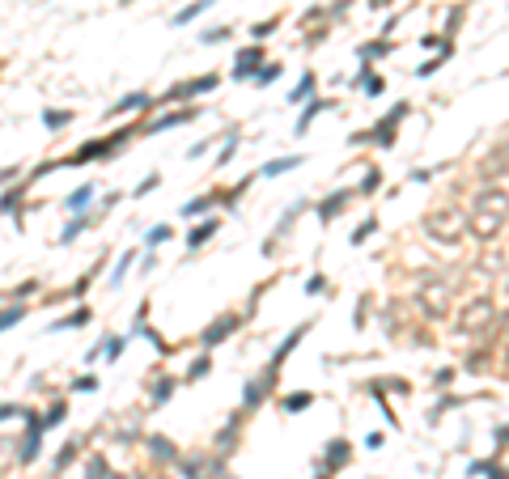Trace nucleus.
<instances>
[{
	"instance_id": "obj_1",
	"label": "nucleus",
	"mask_w": 509,
	"mask_h": 479,
	"mask_svg": "<svg viewBox=\"0 0 509 479\" xmlns=\"http://www.w3.org/2000/svg\"><path fill=\"white\" fill-rule=\"evenodd\" d=\"M263 68V47L251 43V47H242V52L234 56V68H229V77L234 81H255V72Z\"/></svg>"
},
{
	"instance_id": "obj_2",
	"label": "nucleus",
	"mask_w": 509,
	"mask_h": 479,
	"mask_svg": "<svg viewBox=\"0 0 509 479\" xmlns=\"http://www.w3.org/2000/svg\"><path fill=\"white\" fill-rule=\"evenodd\" d=\"M403 115H407V102H399L395 115H386L378 128H374L370 136H361V140H374V144H382V148H391V144H395V128H399V119H403Z\"/></svg>"
},
{
	"instance_id": "obj_3",
	"label": "nucleus",
	"mask_w": 509,
	"mask_h": 479,
	"mask_svg": "<svg viewBox=\"0 0 509 479\" xmlns=\"http://www.w3.org/2000/svg\"><path fill=\"white\" fill-rule=\"evenodd\" d=\"M98 199V183H81V187H72L68 199H64V212L68 216H85V208Z\"/></svg>"
},
{
	"instance_id": "obj_4",
	"label": "nucleus",
	"mask_w": 509,
	"mask_h": 479,
	"mask_svg": "<svg viewBox=\"0 0 509 479\" xmlns=\"http://www.w3.org/2000/svg\"><path fill=\"white\" fill-rule=\"evenodd\" d=\"M302 153H284V157H272V161H263L255 174H259V179H280V174H289V170H302Z\"/></svg>"
},
{
	"instance_id": "obj_5",
	"label": "nucleus",
	"mask_w": 509,
	"mask_h": 479,
	"mask_svg": "<svg viewBox=\"0 0 509 479\" xmlns=\"http://www.w3.org/2000/svg\"><path fill=\"white\" fill-rule=\"evenodd\" d=\"M144 107H153V98H149V93H128V98H119V102H115L106 115H111V119H115V115H140Z\"/></svg>"
},
{
	"instance_id": "obj_6",
	"label": "nucleus",
	"mask_w": 509,
	"mask_h": 479,
	"mask_svg": "<svg viewBox=\"0 0 509 479\" xmlns=\"http://www.w3.org/2000/svg\"><path fill=\"white\" fill-rule=\"evenodd\" d=\"M234 326H238V318H216V322L208 326V331L200 335V344H204V348H216L221 339H229V335H234Z\"/></svg>"
},
{
	"instance_id": "obj_7",
	"label": "nucleus",
	"mask_w": 509,
	"mask_h": 479,
	"mask_svg": "<svg viewBox=\"0 0 509 479\" xmlns=\"http://www.w3.org/2000/svg\"><path fill=\"white\" fill-rule=\"evenodd\" d=\"M221 85V77H200V81H183V85H174L170 89V98H196V93H208V89H216Z\"/></svg>"
},
{
	"instance_id": "obj_8",
	"label": "nucleus",
	"mask_w": 509,
	"mask_h": 479,
	"mask_svg": "<svg viewBox=\"0 0 509 479\" xmlns=\"http://www.w3.org/2000/svg\"><path fill=\"white\" fill-rule=\"evenodd\" d=\"M216 230H221V221H216V216H204V221L196 225V230L187 234V250H200V246H204V242H208Z\"/></svg>"
},
{
	"instance_id": "obj_9",
	"label": "nucleus",
	"mask_w": 509,
	"mask_h": 479,
	"mask_svg": "<svg viewBox=\"0 0 509 479\" xmlns=\"http://www.w3.org/2000/svg\"><path fill=\"white\" fill-rule=\"evenodd\" d=\"M212 5H216V0H191L187 9H179L174 17H170V26H191V21H196V17H204Z\"/></svg>"
},
{
	"instance_id": "obj_10",
	"label": "nucleus",
	"mask_w": 509,
	"mask_h": 479,
	"mask_svg": "<svg viewBox=\"0 0 509 479\" xmlns=\"http://www.w3.org/2000/svg\"><path fill=\"white\" fill-rule=\"evenodd\" d=\"M196 115H200V107H183V111H174V115H161L149 132H170V128H179V123H191Z\"/></svg>"
},
{
	"instance_id": "obj_11",
	"label": "nucleus",
	"mask_w": 509,
	"mask_h": 479,
	"mask_svg": "<svg viewBox=\"0 0 509 479\" xmlns=\"http://www.w3.org/2000/svg\"><path fill=\"white\" fill-rule=\"evenodd\" d=\"M348 199H352V191H348V187H344V191H335V195H327L323 204H319V216H323V221H335L339 212H344Z\"/></svg>"
},
{
	"instance_id": "obj_12",
	"label": "nucleus",
	"mask_w": 509,
	"mask_h": 479,
	"mask_svg": "<svg viewBox=\"0 0 509 479\" xmlns=\"http://www.w3.org/2000/svg\"><path fill=\"white\" fill-rule=\"evenodd\" d=\"M216 204V195H196V199H187V204L179 208L183 221H196V216H208V208Z\"/></svg>"
},
{
	"instance_id": "obj_13",
	"label": "nucleus",
	"mask_w": 509,
	"mask_h": 479,
	"mask_svg": "<svg viewBox=\"0 0 509 479\" xmlns=\"http://www.w3.org/2000/svg\"><path fill=\"white\" fill-rule=\"evenodd\" d=\"M323 111H331V102H323V98H314V102H306V111H302V119H297V136H306V132H310V123L319 119Z\"/></svg>"
},
{
	"instance_id": "obj_14",
	"label": "nucleus",
	"mask_w": 509,
	"mask_h": 479,
	"mask_svg": "<svg viewBox=\"0 0 509 479\" xmlns=\"http://www.w3.org/2000/svg\"><path fill=\"white\" fill-rule=\"evenodd\" d=\"M89 318H93L89 306H81V310H72L68 318H56V322H52V331H77V326H85Z\"/></svg>"
},
{
	"instance_id": "obj_15",
	"label": "nucleus",
	"mask_w": 509,
	"mask_h": 479,
	"mask_svg": "<svg viewBox=\"0 0 509 479\" xmlns=\"http://www.w3.org/2000/svg\"><path fill=\"white\" fill-rule=\"evenodd\" d=\"M310 93H314V72H302V81L289 89V107H302Z\"/></svg>"
},
{
	"instance_id": "obj_16",
	"label": "nucleus",
	"mask_w": 509,
	"mask_h": 479,
	"mask_svg": "<svg viewBox=\"0 0 509 479\" xmlns=\"http://www.w3.org/2000/svg\"><path fill=\"white\" fill-rule=\"evenodd\" d=\"M68 420V403H52V408H47L43 416H38V424H43V433H47V428H60Z\"/></svg>"
},
{
	"instance_id": "obj_17",
	"label": "nucleus",
	"mask_w": 509,
	"mask_h": 479,
	"mask_svg": "<svg viewBox=\"0 0 509 479\" xmlns=\"http://www.w3.org/2000/svg\"><path fill=\"white\" fill-rule=\"evenodd\" d=\"M124 352H128V335H106V339H102V357H106V361H119Z\"/></svg>"
},
{
	"instance_id": "obj_18",
	"label": "nucleus",
	"mask_w": 509,
	"mask_h": 479,
	"mask_svg": "<svg viewBox=\"0 0 509 479\" xmlns=\"http://www.w3.org/2000/svg\"><path fill=\"white\" fill-rule=\"evenodd\" d=\"M280 72H284L280 64H263V68L255 72V89H268V85H276V81H280Z\"/></svg>"
},
{
	"instance_id": "obj_19",
	"label": "nucleus",
	"mask_w": 509,
	"mask_h": 479,
	"mask_svg": "<svg viewBox=\"0 0 509 479\" xmlns=\"http://www.w3.org/2000/svg\"><path fill=\"white\" fill-rule=\"evenodd\" d=\"M85 225H89V216H72V221L64 225V234H60V246H68V242H77V238L85 234Z\"/></svg>"
},
{
	"instance_id": "obj_20",
	"label": "nucleus",
	"mask_w": 509,
	"mask_h": 479,
	"mask_svg": "<svg viewBox=\"0 0 509 479\" xmlns=\"http://www.w3.org/2000/svg\"><path fill=\"white\" fill-rule=\"evenodd\" d=\"M310 403H314V394H310V390H297V394H284V412H293V416H297V412H306V408H310Z\"/></svg>"
},
{
	"instance_id": "obj_21",
	"label": "nucleus",
	"mask_w": 509,
	"mask_h": 479,
	"mask_svg": "<svg viewBox=\"0 0 509 479\" xmlns=\"http://www.w3.org/2000/svg\"><path fill=\"white\" fill-rule=\"evenodd\" d=\"M132 259H136V255H132V250H128V255H124V259H119V263L111 267V289H119V285H124V276L132 271Z\"/></svg>"
},
{
	"instance_id": "obj_22",
	"label": "nucleus",
	"mask_w": 509,
	"mask_h": 479,
	"mask_svg": "<svg viewBox=\"0 0 509 479\" xmlns=\"http://www.w3.org/2000/svg\"><path fill=\"white\" fill-rule=\"evenodd\" d=\"M26 314H30L26 306H9L5 314H0V331H9V326H17V322H26Z\"/></svg>"
},
{
	"instance_id": "obj_23",
	"label": "nucleus",
	"mask_w": 509,
	"mask_h": 479,
	"mask_svg": "<svg viewBox=\"0 0 509 479\" xmlns=\"http://www.w3.org/2000/svg\"><path fill=\"white\" fill-rule=\"evenodd\" d=\"M43 123L52 132H60V128H68V123H72V111H43Z\"/></svg>"
},
{
	"instance_id": "obj_24",
	"label": "nucleus",
	"mask_w": 509,
	"mask_h": 479,
	"mask_svg": "<svg viewBox=\"0 0 509 479\" xmlns=\"http://www.w3.org/2000/svg\"><path fill=\"white\" fill-rule=\"evenodd\" d=\"M170 234H174V230H170V225H153V230H144V246H161V242H170Z\"/></svg>"
},
{
	"instance_id": "obj_25",
	"label": "nucleus",
	"mask_w": 509,
	"mask_h": 479,
	"mask_svg": "<svg viewBox=\"0 0 509 479\" xmlns=\"http://www.w3.org/2000/svg\"><path fill=\"white\" fill-rule=\"evenodd\" d=\"M212 369V361L208 357H200V361H191V369H187V382H200V377Z\"/></svg>"
},
{
	"instance_id": "obj_26",
	"label": "nucleus",
	"mask_w": 509,
	"mask_h": 479,
	"mask_svg": "<svg viewBox=\"0 0 509 479\" xmlns=\"http://www.w3.org/2000/svg\"><path fill=\"white\" fill-rule=\"evenodd\" d=\"M72 390H77V394H89V390H98V377H93V373H81L77 382H72Z\"/></svg>"
},
{
	"instance_id": "obj_27",
	"label": "nucleus",
	"mask_w": 509,
	"mask_h": 479,
	"mask_svg": "<svg viewBox=\"0 0 509 479\" xmlns=\"http://www.w3.org/2000/svg\"><path fill=\"white\" fill-rule=\"evenodd\" d=\"M391 52V43H365L361 47V60H374V56H386Z\"/></svg>"
},
{
	"instance_id": "obj_28",
	"label": "nucleus",
	"mask_w": 509,
	"mask_h": 479,
	"mask_svg": "<svg viewBox=\"0 0 509 479\" xmlns=\"http://www.w3.org/2000/svg\"><path fill=\"white\" fill-rule=\"evenodd\" d=\"M157 187H161V174H149V179L136 183V195H149V191H157Z\"/></svg>"
},
{
	"instance_id": "obj_29",
	"label": "nucleus",
	"mask_w": 509,
	"mask_h": 479,
	"mask_svg": "<svg viewBox=\"0 0 509 479\" xmlns=\"http://www.w3.org/2000/svg\"><path fill=\"white\" fill-rule=\"evenodd\" d=\"M361 89H365L370 98H378V93L386 89V81H382V77H365V81H361Z\"/></svg>"
},
{
	"instance_id": "obj_30",
	"label": "nucleus",
	"mask_w": 509,
	"mask_h": 479,
	"mask_svg": "<svg viewBox=\"0 0 509 479\" xmlns=\"http://www.w3.org/2000/svg\"><path fill=\"white\" fill-rule=\"evenodd\" d=\"M21 420V416H26V408H17V403H0V420Z\"/></svg>"
},
{
	"instance_id": "obj_31",
	"label": "nucleus",
	"mask_w": 509,
	"mask_h": 479,
	"mask_svg": "<svg viewBox=\"0 0 509 479\" xmlns=\"http://www.w3.org/2000/svg\"><path fill=\"white\" fill-rule=\"evenodd\" d=\"M170 394H174V382L166 377V382H157V390H153V403H166Z\"/></svg>"
},
{
	"instance_id": "obj_32",
	"label": "nucleus",
	"mask_w": 509,
	"mask_h": 479,
	"mask_svg": "<svg viewBox=\"0 0 509 479\" xmlns=\"http://www.w3.org/2000/svg\"><path fill=\"white\" fill-rule=\"evenodd\" d=\"M221 38H229V26H221V30H204V34H200V43H208V47L221 43Z\"/></svg>"
},
{
	"instance_id": "obj_33",
	"label": "nucleus",
	"mask_w": 509,
	"mask_h": 479,
	"mask_svg": "<svg viewBox=\"0 0 509 479\" xmlns=\"http://www.w3.org/2000/svg\"><path fill=\"white\" fill-rule=\"evenodd\" d=\"M234 153H238V136H229V144L221 148V153H216V166H225V161H229Z\"/></svg>"
},
{
	"instance_id": "obj_34",
	"label": "nucleus",
	"mask_w": 509,
	"mask_h": 479,
	"mask_svg": "<svg viewBox=\"0 0 509 479\" xmlns=\"http://www.w3.org/2000/svg\"><path fill=\"white\" fill-rule=\"evenodd\" d=\"M374 230H378V221H365V225H361V230H357V234H352V242H365V238H370V234H374Z\"/></svg>"
},
{
	"instance_id": "obj_35",
	"label": "nucleus",
	"mask_w": 509,
	"mask_h": 479,
	"mask_svg": "<svg viewBox=\"0 0 509 479\" xmlns=\"http://www.w3.org/2000/svg\"><path fill=\"white\" fill-rule=\"evenodd\" d=\"M378 183H382V179H378V170H370V179H365V183H361V195H370V191H378Z\"/></svg>"
},
{
	"instance_id": "obj_36",
	"label": "nucleus",
	"mask_w": 509,
	"mask_h": 479,
	"mask_svg": "<svg viewBox=\"0 0 509 479\" xmlns=\"http://www.w3.org/2000/svg\"><path fill=\"white\" fill-rule=\"evenodd\" d=\"M276 30V17L272 21H259V26H255V38H263V34H272Z\"/></svg>"
},
{
	"instance_id": "obj_37",
	"label": "nucleus",
	"mask_w": 509,
	"mask_h": 479,
	"mask_svg": "<svg viewBox=\"0 0 509 479\" xmlns=\"http://www.w3.org/2000/svg\"><path fill=\"white\" fill-rule=\"evenodd\" d=\"M204 153H208V140H200V144H191V148H187V157H204Z\"/></svg>"
},
{
	"instance_id": "obj_38",
	"label": "nucleus",
	"mask_w": 509,
	"mask_h": 479,
	"mask_svg": "<svg viewBox=\"0 0 509 479\" xmlns=\"http://www.w3.org/2000/svg\"><path fill=\"white\" fill-rule=\"evenodd\" d=\"M323 289H327V285H323V280H319V276H314V280H310V285H306V293H310V297H319V293H323Z\"/></svg>"
},
{
	"instance_id": "obj_39",
	"label": "nucleus",
	"mask_w": 509,
	"mask_h": 479,
	"mask_svg": "<svg viewBox=\"0 0 509 479\" xmlns=\"http://www.w3.org/2000/svg\"><path fill=\"white\" fill-rule=\"evenodd\" d=\"M0 297H5V293H0Z\"/></svg>"
}]
</instances>
